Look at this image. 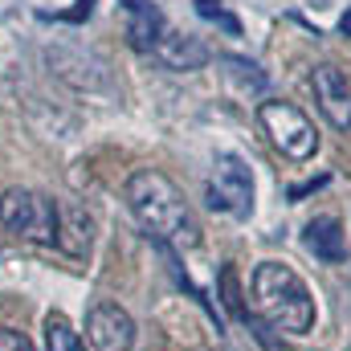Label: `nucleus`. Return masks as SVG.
<instances>
[{"label":"nucleus","mask_w":351,"mask_h":351,"mask_svg":"<svg viewBox=\"0 0 351 351\" xmlns=\"http://www.w3.org/2000/svg\"><path fill=\"white\" fill-rule=\"evenodd\" d=\"M127 208L135 213L143 233L156 237L164 250H196L200 245V225H196L184 192L164 172L143 168L131 176L127 180Z\"/></svg>","instance_id":"nucleus-1"},{"label":"nucleus","mask_w":351,"mask_h":351,"mask_svg":"<svg viewBox=\"0 0 351 351\" xmlns=\"http://www.w3.org/2000/svg\"><path fill=\"white\" fill-rule=\"evenodd\" d=\"M254 311L265 319V327L286 335H306L315 327V298L311 286L286 262H262L254 269Z\"/></svg>","instance_id":"nucleus-2"},{"label":"nucleus","mask_w":351,"mask_h":351,"mask_svg":"<svg viewBox=\"0 0 351 351\" xmlns=\"http://www.w3.org/2000/svg\"><path fill=\"white\" fill-rule=\"evenodd\" d=\"M0 225L21 241L58 245V200L33 188H8L0 196Z\"/></svg>","instance_id":"nucleus-3"},{"label":"nucleus","mask_w":351,"mask_h":351,"mask_svg":"<svg viewBox=\"0 0 351 351\" xmlns=\"http://www.w3.org/2000/svg\"><path fill=\"white\" fill-rule=\"evenodd\" d=\"M258 123H262V131L269 135V143L286 156V160H294V164H302V160H311L315 152H319V131H315V123L294 106V102H262L258 106Z\"/></svg>","instance_id":"nucleus-4"},{"label":"nucleus","mask_w":351,"mask_h":351,"mask_svg":"<svg viewBox=\"0 0 351 351\" xmlns=\"http://www.w3.org/2000/svg\"><path fill=\"white\" fill-rule=\"evenodd\" d=\"M208 204L229 217H250L254 213V176L241 156L221 152L213 160V180H208Z\"/></svg>","instance_id":"nucleus-5"},{"label":"nucleus","mask_w":351,"mask_h":351,"mask_svg":"<svg viewBox=\"0 0 351 351\" xmlns=\"http://www.w3.org/2000/svg\"><path fill=\"white\" fill-rule=\"evenodd\" d=\"M311 90H315V102H319L323 119H327L335 131L348 135L351 131V82H348V74H343L339 66L323 62V66L311 70Z\"/></svg>","instance_id":"nucleus-6"},{"label":"nucleus","mask_w":351,"mask_h":351,"mask_svg":"<svg viewBox=\"0 0 351 351\" xmlns=\"http://www.w3.org/2000/svg\"><path fill=\"white\" fill-rule=\"evenodd\" d=\"M86 335L98 351H131L135 348V319L119 302H94L86 315Z\"/></svg>","instance_id":"nucleus-7"},{"label":"nucleus","mask_w":351,"mask_h":351,"mask_svg":"<svg viewBox=\"0 0 351 351\" xmlns=\"http://www.w3.org/2000/svg\"><path fill=\"white\" fill-rule=\"evenodd\" d=\"M302 245H306V254H315L319 262H327V265H339L343 258H348L343 225H339L335 217H315V221H306V229H302Z\"/></svg>","instance_id":"nucleus-8"},{"label":"nucleus","mask_w":351,"mask_h":351,"mask_svg":"<svg viewBox=\"0 0 351 351\" xmlns=\"http://www.w3.org/2000/svg\"><path fill=\"white\" fill-rule=\"evenodd\" d=\"M152 53L168 70H200V66H208V45L200 37H188V33H168L164 29V37L156 41Z\"/></svg>","instance_id":"nucleus-9"},{"label":"nucleus","mask_w":351,"mask_h":351,"mask_svg":"<svg viewBox=\"0 0 351 351\" xmlns=\"http://www.w3.org/2000/svg\"><path fill=\"white\" fill-rule=\"evenodd\" d=\"M58 245L70 258H82L90 250V221L78 204H58Z\"/></svg>","instance_id":"nucleus-10"},{"label":"nucleus","mask_w":351,"mask_h":351,"mask_svg":"<svg viewBox=\"0 0 351 351\" xmlns=\"http://www.w3.org/2000/svg\"><path fill=\"white\" fill-rule=\"evenodd\" d=\"M164 29H168V25H164V12L147 0L139 12H131V29H127V37H131L135 49H156V41L164 37Z\"/></svg>","instance_id":"nucleus-11"},{"label":"nucleus","mask_w":351,"mask_h":351,"mask_svg":"<svg viewBox=\"0 0 351 351\" xmlns=\"http://www.w3.org/2000/svg\"><path fill=\"white\" fill-rule=\"evenodd\" d=\"M217 66H221V74L233 82L237 90H254V94H262L265 90V74L258 62H250V58H233V53H225V58H217Z\"/></svg>","instance_id":"nucleus-12"},{"label":"nucleus","mask_w":351,"mask_h":351,"mask_svg":"<svg viewBox=\"0 0 351 351\" xmlns=\"http://www.w3.org/2000/svg\"><path fill=\"white\" fill-rule=\"evenodd\" d=\"M45 351H86L82 335L74 331V323L62 311L45 315Z\"/></svg>","instance_id":"nucleus-13"},{"label":"nucleus","mask_w":351,"mask_h":351,"mask_svg":"<svg viewBox=\"0 0 351 351\" xmlns=\"http://www.w3.org/2000/svg\"><path fill=\"white\" fill-rule=\"evenodd\" d=\"M221 306L233 315V319H250L245 302H241V282H237V265H221Z\"/></svg>","instance_id":"nucleus-14"},{"label":"nucleus","mask_w":351,"mask_h":351,"mask_svg":"<svg viewBox=\"0 0 351 351\" xmlns=\"http://www.w3.org/2000/svg\"><path fill=\"white\" fill-rule=\"evenodd\" d=\"M94 4L98 0H74V8H66V12H41L45 21H66V25H82L90 12H94Z\"/></svg>","instance_id":"nucleus-15"},{"label":"nucleus","mask_w":351,"mask_h":351,"mask_svg":"<svg viewBox=\"0 0 351 351\" xmlns=\"http://www.w3.org/2000/svg\"><path fill=\"white\" fill-rule=\"evenodd\" d=\"M0 351H37V348H33V339H29L25 331H16V327H0Z\"/></svg>","instance_id":"nucleus-16"},{"label":"nucleus","mask_w":351,"mask_h":351,"mask_svg":"<svg viewBox=\"0 0 351 351\" xmlns=\"http://www.w3.org/2000/svg\"><path fill=\"white\" fill-rule=\"evenodd\" d=\"M327 184V176H315V180H306V184H294L290 188V200H302V196H311L315 188H323Z\"/></svg>","instance_id":"nucleus-17"},{"label":"nucleus","mask_w":351,"mask_h":351,"mask_svg":"<svg viewBox=\"0 0 351 351\" xmlns=\"http://www.w3.org/2000/svg\"><path fill=\"white\" fill-rule=\"evenodd\" d=\"M213 21H217V25H221V29H225V33H233V37H237V33H241V21H237V16H229V12H217V16H213Z\"/></svg>","instance_id":"nucleus-18"},{"label":"nucleus","mask_w":351,"mask_h":351,"mask_svg":"<svg viewBox=\"0 0 351 351\" xmlns=\"http://www.w3.org/2000/svg\"><path fill=\"white\" fill-rule=\"evenodd\" d=\"M192 4H196V12H200L204 21H213V16L221 12V0H192Z\"/></svg>","instance_id":"nucleus-19"},{"label":"nucleus","mask_w":351,"mask_h":351,"mask_svg":"<svg viewBox=\"0 0 351 351\" xmlns=\"http://www.w3.org/2000/svg\"><path fill=\"white\" fill-rule=\"evenodd\" d=\"M339 33H343V37H351V4H348V12L339 16Z\"/></svg>","instance_id":"nucleus-20"},{"label":"nucleus","mask_w":351,"mask_h":351,"mask_svg":"<svg viewBox=\"0 0 351 351\" xmlns=\"http://www.w3.org/2000/svg\"><path fill=\"white\" fill-rule=\"evenodd\" d=\"M119 4H123V8H127V12H139V8H143V4H147V0H119Z\"/></svg>","instance_id":"nucleus-21"}]
</instances>
